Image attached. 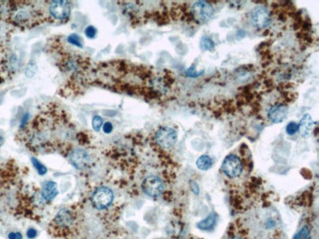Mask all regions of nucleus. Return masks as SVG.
<instances>
[{
  "instance_id": "1",
  "label": "nucleus",
  "mask_w": 319,
  "mask_h": 239,
  "mask_svg": "<svg viewBox=\"0 0 319 239\" xmlns=\"http://www.w3.org/2000/svg\"><path fill=\"white\" fill-rule=\"evenodd\" d=\"M191 14L197 23L205 24L213 15V7L207 1H197L191 7Z\"/></svg>"
},
{
  "instance_id": "2",
  "label": "nucleus",
  "mask_w": 319,
  "mask_h": 239,
  "mask_svg": "<svg viewBox=\"0 0 319 239\" xmlns=\"http://www.w3.org/2000/svg\"><path fill=\"white\" fill-rule=\"evenodd\" d=\"M113 192L111 189H109L108 187L105 186H101L99 188H97L92 198L93 204L96 209H106L111 205L112 201H113Z\"/></svg>"
},
{
  "instance_id": "3",
  "label": "nucleus",
  "mask_w": 319,
  "mask_h": 239,
  "mask_svg": "<svg viewBox=\"0 0 319 239\" xmlns=\"http://www.w3.org/2000/svg\"><path fill=\"white\" fill-rule=\"evenodd\" d=\"M222 172L229 177H238L243 173V164L236 155H229L222 163Z\"/></svg>"
},
{
  "instance_id": "4",
  "label": "nucleus",
  "mask_w": 319,
  "mask_h": 239,
  "mask_svg": "<svg viewBox=\"0 0 319 239\" xmlns=\"http://www.w3.org/2000/svg\"><path fill=\"white\" fill-rule=\"evenodd\" d=\"M251 22L257 29H264L269 26L271 17L268 9L264 6H257L251 13Z\"/></svg>"
},
{
  "instance_id": "5",
  "label": "nucleus",
  "mask_w": 319,
  "mask_h": 239,
  "mask_svg": "<svg viewBox=\"0 0 319 239\" xmlns=\"http://www.w3.org/2000/svg\"><path fill=\"white\" fill-rule=\"evenodd\" d=\"M143 190L149 197H157L164 190V183L157 176H148L143 182Z\"/></svg>"
},
{
  "instance_id": "6",
  "label": "nucleus",
  "mask_w": 319,
  "mask_h": 239,
  "mask_svg": "<svg viewBox=\"0 0 319 239\" xmlns=\"http://www.w3.org/2000/svg\"><path fill=\"white\" fill-rule=\"evenodd\" d=\"M155 141L163 148H170L177 141V132L172 128H161L155 134Z\"/></svg>"
},
{
  "instance_id": "7",
  "label": "nucleus",
  "mask_w": 319,
  "mask_h": 239,
  "mask_svg": "<svg viewBox=\"0 0 319 239\" xmlns=\"http://www.w3.org/2000/svg\"><path fill=\"white\" fill-rule=\"evenodd\" d=\"M49 11L51 15L56 19H65L70 15L71 7L67 1L57 0L51 2L49 6Z\"/></svg>"
},
{
  "instance_id": "8",
  "label": "nucleus",
  "mask_w": 319,
  "mask_h": 239,
  "mask_svg": "<svg viewBox=\"0 0 319 239\" xmlns=\"http://www.w3.org/2000/svg\"><path fill=\"white\" fill-rule=\"evenodd\" d=\"M70 161L74 167L80 170L87 169L91 164V158L89 154L81 149H76L70 154Z\"/></svg>"
},
{
  "instance_id": "9",
  "label": "nucleus",
  "mask_w": 319,
  "mask_h": 239,
  "mask_svg": "<svg viewBox=\"0 0 319 239\" xmlns=\"http://www.w3.org/2000/svg\"><path fill=\"white\" fill-rule=\"evenodd\" d=\"M288 116V107L285 105L279 104L274 105L268 112V118L273 123H281Z\"/></svg>"
},
{
  "instance_id": "10",
  "label": "nucleus",
  "mask_w": 319,
  "mask_h": 239,
  "mask_svg": "<svg viewBox=\"0 0 319 239\" xmlns=\"http://www.w3.org/2000/svg\"><path fill=\"white\" fill-rule=\"evenodd\" d=\"M312 127H313V121H312L311 117L308 114H305L302 118V120L300 122V125H299L300 134L303 137L307 136L310 133Z\"/></svg>"
},
{
  "instance_id": "11",
  "label": "nucleus",
  "mask_w": 319,
  "mask_h": 239,
  "mask_svg": "<svg viewBox=\"0 0 319 239\" xmlns=\"http://www.w3.org/2000/svg\"><path fill=\"white\" fill-rule=\"evenodd\" d=\"M58 190H57V185L55 182L53 181H48L47 182L44 187H43V190H42V195L43 197L48 200V201H51L52 199L55 198V196L57 195Z\"/></svg>"
},
{
  "instance_id": "12",
  "label": "nucleus",
  "mask_w": 319,
  "mask_h": 239,
  "mask_svg": "<svg viewBox=\"0 0 319 239\" xmlns=\"http://www.w3.org/2000/svg\"><path fill=\"white\" fill-rule=\"evenodd\" d=\"M55 222L61 226H69L71 223H73V217H72L70 211H68L66 209H62L56 215Z\"/></svg>"
},
{
  "instance_id": "13",
  "label": "nucleus",
  "mask_w": 319,
  "mask_h": 239,
  "mask_svg": "<svg viewBox=\"0 0 319 239\" xmlns=\"http://www.w3.org/2000/svg\"><path fill=\"white\" fill-rule=\"evenodd\" d=\"M218 217L216 214H210L207 219H205L204 221L200 222L197 223V228L202 229V230H211L217 223Z\"/></svg>"
},
{
  "instance_id": "14",
  "label": "nucleus",
  "mask_w": 319,
  "mask_h": 239,
  "mask_svg": "<svg viewBox=\"0 0 319 239\" xmlns=\"http://www.w3.org/2000/svg\"><path fill=\"white\" fill-rule=\"evenodd\" d=\"M212 159L208 155H203L198 159L196 160V167L201 171H208L212 167Z\"/></svg>"
},
{
  "instance_id": "15",
  "label": "nucleus",
  "mask_w": 319,
  "mask_h": 239,
  "mask_svg": "<svg viewBox=\"0 0 319 239\" xmlns=\"http://www.w3.org/2000/svg\"><path fill=\"white\" fill-rule=\"evenodd\" d=\"M201 48L202 50H212L214 48V42L210 37L204 36L201 40Z\"/></svg>"
},
{
  "instance_id": "16",
  "label": "nucleus",
  "mask_w": 319,
  "mask_h": 239,
  "mask_svg": "<svg viewBox=\"0 0 319 239\" xmlns=\"http://www.w3.org/2000/svg\"><path fill=\"white\" fill-rule=\"evenodd\" d=\"M310 238V230L307 226H303V228L294 236V239Z\"/></svg>"
},
{
  "instance_id": "17",
  "label": "nucleus",
  "mask_w": 319,
  "mask_h": 239,
  "mask_svg": "<svg viewBox=\"0 0 319 239\" xmlns=\"http://www.w3.org/2000/svg\"><path fill=\"white\" fill-rule=\"evenodd\" d=\"M32 165L34 166V168L36 169V171H37V173H38L39 175H45V174H47V172H48L47 168H46L38 160H36L35 158H32Z\"/></svg>"
},
{
  "instance_id": "18",
  "label": "nucleus",
  "mask_w": 319,
  "mask_h": 239,
  "mask_svg": "<svg viewBox=\"0 0 319 239\" xmlns=\"http://www.w3.org/2000/svg\"><path fill=\"white\" fill-rule=\"evenodd\" d=\"M68 41L78 47H83V43H82V38L78 34H71L68 37Z\"/></svg>"
},
{
  "instance_id": "19",
  "label": "nucleus",
  "mask_w": 319,
  "mask_h": 239,
  "mask_svg": "<svg viewBox=\"0 0 319 239\" xmlns=\"http://www.w3.org/2000/svg\"><path fill=\"white\" fill-rule=\"evenodd\" d=\"M298 130H299V125H298L297 123L291 122L290 124H288L286 131H287V133L289 135H294V134H296Z\"/></svg>"
},
{
  "instance_id": "20",
  "label": "nucleus",
  "mask_w": 319,
  "mask_h": 239,
  "mask_svg": "<svg viewBox=\"0 0 319 239\" xmlns=\"http://www.w3.org/2000/svg\"><path fill=\"white\" fill-rule=\"evenodd\" d=\"M102 125H103V121H102V119L99 116L94 117V119H93V128H94L95 130L98 131L102 127Z\"/></svg>"
},
{
  "instance_id": "21",
  "label": "nucleus",
  "mask_w": 319,
  "mask_h": 239,
  "mask_svg": "<svg viewBox=\"0 0 319 239\" xmlns=\"http://www.w3.org/2000/svg\"><path fill=\"white\" fill-rule=\"evenodd\" d=\"M35 72H36V67H35V65L33 64L32 62L28 65L27 70H26V75H27V77L32 78V76L35 74Z\"/></svg>"
},
{
  "instance_id": "22",
  "label": "nucleus",
  "mask_w": 319,
  "mask_h": 239,
  "mask_svg": "<svg viewBox=\"0 0 319 239\" xmlns=\"http://www.w3.org/2000/svg\"><path fill=\"white\" fill-rule=\"evenodd\" d=\"M85 33H86V35H87L88 37L94 38V37H96V29L95 27H93V26H89V27L86 29Z\"/></svg>"
},
{
  "instance_id": "23",
  "label": "nucleus",
  "mask_w": 319,
  "mask_h": 239,
  "mask_svg": "<svg viewBox=\"0 0 319 239\" xmlns=\"http://www.w3.org/2000/svg\"><path fill=\"white\" fill-rule=\"evenodd\" d=\"M112 129H113V126H112L111 123L107 122V123H105V124L103 125V130H104L105 133H110L112 131Z\"/></svg>"
},
{
  "instance_id": "24",
  "label": "nucleus",
  "mask_w": 319,
  "mask_h": 239,
  "mask_svg": "<svg viewBox=\"0 0 319 239\" xmlns=\"http://www.w3.org/2000/svg\"><path fill=\"white\" fill-rule=\"evenodd\" d=\"M36 230L35 229H33V228H30L29 230H28V232H27V235H28V237L30 239H33L35 236H36Z\"/></svg>"
},
{
  "instance_id": "25",
  "label": "nucleus",
  "mask_w": 319,
  "mask_h": 239,
  "mask_svg": "<svg viewBox=\"0 0 319 239\" xmlns=\"http://www.w3.org/2000/svg\"><path fill=\"white\" fill-rule=\"evenodd\" d=\"M8 237L9 239H22V235L19 232H11Z\"/></svg>"
},
{
  "instance_id": "26",
  "label": "nucleus",
  "mask_w": 319,
  "mask_h": 239,
  "mask_svg": "<svg viewBox=\"0 0 319 239\" xmlns=\"http://www.w3.org/2000/svg\"><path fill=\"white\" fill-rule=\"evenodd\" d=\"M191 189H192V192L193 193H195V194H198V192H200V189H198V186L193 182V181H191Z\"/></svg>"
},
{
  "instance_id": "27",
  "label": "nucleus",
  "mask_w": 319,
  "mask_h": 239,
  "mask_svg": "<svg viewBox=\"0 0 319 239\" xmlns=\"http://www.w3.org/2000/svg\"><path fill=\"white\" fill-rule=\"evenodd\" d=\"M187 74H188V76H190V77H196V76H200L202 73H194V72H192V70L191 69H189L188 71H187Z\"/></svg>"
},
{
  "instance_id": "28",
  "label": "nucleus",
  "mask_w": 319,
  "mask_h": 239,
  "mask_svg": "<svg viewBox=\"0 0 319 239\" xmlns=\"http://www.w3.org/2000/svg\"><path fill=\"white\" fill-rule=\"evenodd\" d=\"M2 141H3V140H2V138L0 137V145H1V144H2Z\"/></svg>"
},
{
  "instance_id": "29",
  "label": "nucleus",
  "mask_w": 319,
  "mask_h": 239,
  "mask_svg": "<svg viewBox=\"0 0 319 239\" xmlns=\"http://www.w3.org/2000/svg\"><path fill=\"white\" fill-rule=\"evenodd\" d=\"M230 239H239V238H230Z\"/></svg>"
}]
</instances>
